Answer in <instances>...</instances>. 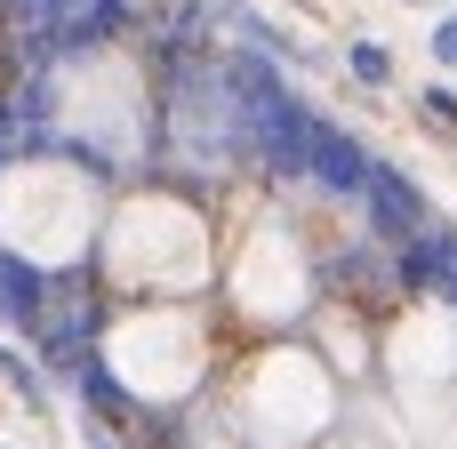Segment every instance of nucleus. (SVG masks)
Instances as JSON below:
<instances>
[{
	"instance_id": "nucleus-2",
	"label": "nucleus",
	"mask_w": 457,
	"mask_h": 449,
	"mask_svg": "<svg viewBox=\"0 0 457 449\" xmlns=\"http://www.w3.org/2000/svg\"><path fill=\"white\" fill-rule=\"evenodd\" d=\"M370 169H378V161H370L345 129L313 121V153H305V177H313V185H329V193H361V185H370Z\"/></svg>"
},
{
	"instance_id": "nucleus-3",
	"label": "nucleus",
	"mask_w": 457,
	"mask_h": 449,
	"mask_svg": "<svg viewBox=\"0 0 457 449\" xmlns=\"http://www.w3.org/2000/svg\"><path fill=\"white\" fill-rule=\"evenodd\" d=\"M40 305H48V273L0 249V329H32Z\"/></svg>"
},
{
	"instance_id": "nucleus-5",
	"label": "nucleus",
	"mask_w": 457,
	"mask_h": 449,
	"mask_svg": "<svg viewBox=\"0 0 457 449\" xmlns=\"http://www.w3.org/2000/svg\"><path fill=\"white\" fill-rule=\"evenodd\" d=\"M418 104H426V121H442V129H457V96H450V88H426Z\"/></svg>"
},
{
	"instance_id": "nucleus-1",
	"label": "nucleus",
	"mask_w": 457,
	"mask_h": 449,
	"mask_svg": "<svg viewBox=\"0 0 457 449\" xmlns=\"http://www.w3.org/2000/svg\"><path fill=\"white\" fill-rule=\"evenodd\" d=\"M361 209H370V233H378L386 249H410V241H426V233H434V209H426V193H418L402 169H370Z\"/></svg>"
},
{
	"instance_id": "nucleus-4",
	"label": "nucleus",
	"mask_w": 457,
	"mask_h": 449,
	"mask_svg": "<svg viewBox=\"0 0 457 449\" xmlns=\"http://www.w3.org/2000/svg\"><path fill=\"white\" fill-rule=\"evenodd\" d=\"M345 64H353V80H370V88H386V80H394V56H386L378 40H353V48H345Z\"/></svg>"
},
{
	"instance_id": "nucleus-7",
	"label": "nucleus",
	"mask_w": 457,
	"mask_h": 449,
	"mask_svg": "<svg viewBox=\"0 0 457 449\" xmlns=\"http://www.w3.org/2000/svg\"><path fill=\"white\" fill-rule=\"evenodd\" d=\"M88 449H120V442H112V434H96V426H88Z\"/></svg>"
},
{
	"instance_id": "nucleus-6",
	"label": "nucleus",
	"mask_w": 457,
	"mask_h": 449,
	"mask_svg": "<svg viewBox=\"0 0 457 449\" xmlns=\"http://www.w3.org/2000/svg\"><path fill=\"white\" fill-rule=\"evenodd\" d=\"M434 56H442V64H457V16H442V32H434Z\"/></svg>"
}]
</instances>
